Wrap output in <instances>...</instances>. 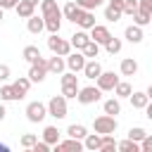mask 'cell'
<instances>
[{
    "instance_id": "1",
    "label": "cell",
    "mask_w": 152,
    "mask_h": 152,
    "mask_svg": "<svg viewBox=\"0 0 152 152\" xmlns=\"http://www.w3.org/2000/svg\"><path fill=\"white\" fill-rule=\"evenodd\" d=\"M45 107H48V116H52V119H57V121L69 114V107H66V97H64V95H52Z\"/></svg>"
},
{
    "instance_id": "2",
    "label": "cell",
    "mask_w": 152,
    "mask_h": 152,
    "mask_svg": "<svg viewBox=\"0 0 152 152\" xmlns=\"http://www.w3.org/2000/svg\"><path fill=\"white\" fill-rule=\"evenodd\" d=\"M62 76V95L66 97V100H76V93H78V76L74 74V71H62L59 74Z\"/></svg>"
},
{
    "instance_id": "3",
    "label": "cell",
    "mask_w": 152,
    "mask_h": 152,
    "mask_svg": "<svg viewBox=\"0 0 152 152\" xmlns=\"http://www.w3.org/2000/svg\"><path fill=\"white\" fill-rule=\"evenodd\" d=\"M116 128H119V124H116V116H112V114H100V116L93 121V131L100 133V135H104V133H116Z\"/></svg>"
},
{
    "instance_id": "4",
    "label": "cell",
    "mask_w": 152,
    "mask_h": 152,
    "mask_svg": "<svg viewBox=\"0 0 152 152\" xmlns=\"http://www.w3.org/2000/svg\"><path fill=\"white\" fill-rule=\"evenodd\" d=\"M28 81L31 83H40V81H45V76H48V59L40 55L36 62H31V69H28Z\"/></svg>"
},
{
    "instance_id": "5",
    "label": "cell",
    "mask_w": 152,
    "mask_h": 152,
    "mask_svg": "<svg viewBox=\"0 0 152 152\" xmlns=\"http://www.w3.org/2000/svg\"><path fill=\"white\" fill-rule=\"evenodd\" d=\"M76 100H78L81 104H95V102H100V100H102V90H100L97 86H86V88H78Z\"/></svg>"
},
{
    "instance_id": "6",
    "label": "cell",
    "mask_w": 152,
    "mask_h": 152,
    "mask_svg": "<svg viewBox=\"0 0 152 152\" xmlns=\"http://www.w3.org/2000/svg\"><path fill=\"white\" fill-rule=\"evenodd\" d=\"M48 48H50L52 55H62V57L71 52L69 40H66V38H59V33H50V38H48Z\"/></svg>"
},
{
    "instance_id": "7",
    "label": "cell",
    "mask_w": 152,
    "mask_h": 152,
    "mask_svg": "<svg viewBox=\"0 0 152 152\" xmlns=\"http://www.w3.org/2000/svg\"><path fill=\"white\" fill-rule=\"evenodd\" d=\"M24 114H26V119H28L31 124H40V121L48 116V107L36 100V102H28V104H26V112H24Z\"/></svg>"
},
{
    "instance_id": "8",
    "label": "cell",
    "mask_w": 152,
    "mask_h": 152,
    "mask_svg": "<svg viewBox=\"0 0 152 152\" xmlns=\"http://www.w3.org/2000/svg\"><path fill=\"white\" fill-rule=\"evenodd\" d=\"M71 24H76V26L83 28V31H88L90 26H95V14H93V10H81V7H78V12H76V17H74Z\"/></svg>"
},
{
    "instance_id": "9",
    "label": "cell",
    "mask_w": 152,
    "mask_h": 152,
    "mask_svg": "<svg viewBox=\"0 0 152 152\" xmlns=\"http://www.w3.org/2000/svg\"><path fill=\"white\" fill-rule=\"evenodd\" d=\"M64 64H66V69H69V71L78 74V71L83 69V64H86V57H83V52H81V50L69 52V55H64Z\"/></svg>"
},
{
    "instance_id": "10",
    "label": "cell",
    "mask_w": 152,
    "mask_h": 152,
    "mask_svg": "<svg viewBox=\"0 0 152 152\" xmlns=\"http://www.w3.org/2000/svg\"><path fill=\"white\" fill-rule=\"evenodd\" d=\"M95 81H97V88H100L102 93H109V90H114L119 76H116L114 71H100V76H97Z\"/></svg>"
},
{
    "instance_id": "11",
    "label": "cell",
    "mask_w": 152,
    "mask_h": 152,
    "mask_svg": "<svg viewBox=\"0 0 152 152\" xmlns=\"http://www.w3.org/2000/svg\"><path fill=\"white\" fill-rule=\"evenodd\" d=\"M88 31H90V33H88V36H90V40H95L97 45H104V43L109 40V36H112V33H109V28H107L104 24H95V26H90Z\"/></svg>"
},
{
    "instance_id": "12",
    "label": "cell",
    "mask_w": 152,
    "mask_h": 152,
    "mask_svg": "<svg viewBox=\"0 0 152 152\" xmlns=\"http://www.w3.org/2000/svg\"><path fill=\"white\" fill-rule=\"evenodd\" d=\"M128 100H131V107H133V109H145V107L150 104V95H147L145 90H131Z\"/></svg>"
},
{
    "instance_id": "13",
    "label": "cell",
    "mask_w": 152,
    "mask_h": 152,
    "mask_svg": "<svg viewBox=\"0 0 152 152\" xmlns=\"http://www.w3.org/2000/svg\"><path fill=\"white\" fill-rule=\"evenodd\" d=\"M124 38H126L128 43H133V45L142 43V38H145V33H142V26H138V24H131V26H126V31H124Z\"/></svg>"
},
{
    "instance_id": "14",
    "label": "cell",
    "mask_w": 152,
    "mask_h": 152,
    "mask_svg": "<svg viewBox=\"0 0 152 152\" xmlns=\"http://www.w3.org/2000/svg\"><path fill=\"white\" fill-rule=\"evenodd\" d=\"M83 76L86 78H90V81H95L97 76H100V71H102V64L97 62V59H86V64H83Z\"/></svg>"
},
{
    "instance_id": "15",
    "label": "cell",
    "mask_w": 152,
    "mask_h": 152,
    "mask_svg": "<svg viewBox=\"0 0 152 152\" xmlns=\"http://www.w3.org/2000/svg\"><path fill=\"white\" fill-rule=\"evenodd\" d=\"M52 147H55V152H62V150H71V152L76 150V152H81V150H83V142L76 140V138H66V140H62V142H55Z\"/></svg>"
},
{
    "instance_id": "16",
    "label": "cell",
    "mask_w": 152,
    "mask_h": 152,
    "mask_svg": "<svg viewBox=\"0 0 152 152\" xmlns=\"http://www.w3.org/2000/svg\"><path fill=\"white\" fill-rule=\"evenodd\" d=\"M64 69H66V64H64V57H62V55H52V57L48 59V74H57V76H59Z\"/></svg>"
},
{
    "instance_id": "17",
    "label": "cell",
    "mask_w": 152,
    "mask_h": 152,
    "mask_svg": "<svg viewBox=\"0 0 152 152\" xmlns=\"http://www.w3.org/2000/svg\"><path fill=\"white\" fill-rule=\"evenodd\" d=\"M43 24H45V28H48L50 33H59V28H62V12H59V14L43 17Z\"/></svg>"
},
{
    "instance_id": "18",
    "label": "cell",
    "mask_w": 152,
    "mask_h": 152,
    "mask_svg": "<svg viewBox=\"0 0 152 152\" xmlns=\"http://www.w3.org/2000/svg\"><path fill=\"white\" fill-rule=\"evenodd\" d=\"M119 71H121V76H135L138 74V62L133 57H126V59H121Z\"/></svg>"
},
{
    "instance_id": "19",
    "label": "cell",
    "mask_w": 152,
    "mask_h": 152,
    "mask_svg": "<svg viewBox=\"0 0 152 152\" xmlns=\"http://www.w3.org/2000/svg\"><path fill=\"white\" fill-rule=\"evenodd\" d=\"M14 12H17L21 19H28L31 14H36V5H31V2H26V0H19V2L14 5Z\"/></svg>"
},
{
    "instance_id": "20",
    "label": "cell",
    "mask_w": 152,
    "mask_h": 152,
    "mask_svg": "<svg viewBox=\"0 0 152 152\" xmlns=\"http://www.w3.org/2000/svg\"><path fill=\"white\" fill-rule=\"evenodd\" d=\"M26 28H28V33L38 36V33L45 28V24H43V17H38V14H31V17L26 19Z\"/></svg>"
},
{
    "instance_id": "21",
    "label": "cell",
    "mask_w": 152,
    "mask_h": 152,
    "mask_svg": "<svg viewBox=\"0 0 152 152\" xmlns=\"http://www.w3.org/2000/svg\"><path fill=\"white\" fill-rule=\"evenodd\" d=\"M88 40H90V36H88V33H86L83 28H78V31H76V33H74V36L69 38V45H71L74 50H81V48H83V45H86Z\"/></svg>"
},
{
    "instance_id": "22",
    "label": "cell",
    "mask_w": 152,
    "mask_h": 152,
    "mask_svg": "<svg viewBox=\"0 0 152 152\" xmlns=\"http://www.w3.org/2000/svg\"><path fill=\"white\" fill-rule=\"evenodd\" d=\"M38 5H40V17H50V14H59L62 12L57 0H40Z\"/></svg>"
},
{
    "instance_id": "23",
    "label": "cell",
    "mask_w": 152,
    "mask_h": 152,
    "mask_svg": "<svg viewBox=\"0 0 152 152\" xmlns=\"http://www.w3.org/2000/svg\"><path fill=\"white\" fill-rule=\"evenodd\" d=\"M59 135H62V133H59L57 126H45V128H43V140H45L50 147H52L55 142H59Z\"/></svg>"
},
{
    "instance_id": "24",
    "label": "cell",
    "mask_w": 152,
    "mask_h": 152,
    "mask_svg": "<svg viewBox=\"0 0 152 152\" xmlns=\"http://www.w3.org/2000/svg\"><path fill=\"white\" fill-rule=\"evenodd\" d=\"M114 150H116L114 133H104V135H100V150H97V152H114Z\"/></svg>"
},
{
    "instance_id": "25",
    "label": "cell",
    "mask_w": 152,
    "mask_h": 152,
    "mask_svg": "<svg viewBox=\"0 0 152 152\" xmlns=\"http://www.w3.org/2000/svg\"><path fill=\"white\" fill-rule=\"evenodd\" d=\"M12 86H14L17 95H19V100H21V97H26V93H28V88H31V81H28V76H19Z\"/></svg>"
},
{
    "instance_id": "26",
    "label": "cell",
    "mask_w": 152,
    "mask_h": 152,
    "mask_svg": "<svg viewBox=\"0 0 152 152\" xmlns=\"http://www.w3.org/2000/svg\"><path fill=\"white\" fill-rule=\"evenodd\" d=\"M102 109H104V114H112V116L121 114V102H119V97H109V100H104V102H102Z\"/></svg>"
},
{
    "instance_id": "27",
    "label": "cell",
    "mask_w": 152,
    "mask_h": 152,
    "mask_svg": "<svg viewBox=\"0 0 152 152\" xmlns=\"http://www.w3.org/2000/svg\"><path fill=\"white\" fill-rule=\"evenodd\" d=\"M131 17H133V24H138V26H142V28L152 21V14H150V12H145V10H140V7H138Z\"/></svg>"
},
{
    "instance_id": "28",
    "label": "cell",
    "mask_w": 152,
    "mask_h": 152,
    "mask_svg": "<svg viewBox=\"0 0 152 152\" xmlns=\"http://www.w3.org/2000/svg\"><path fill=\"white\" fill-rule=\"evenodd\" d=\"M121 17H124V14H121V7H119V5H107V7H104V19H107V21L116 24Z\"/></svg>"
},
{
    "instance_id": "29",
    "label": "cell",
    "mask_w": 152,
    "mask_h": 152,
    "mask_svg": "<svg viewBox=\"0 0 152 152\" xmlns=\"http://www.w3.org/2000/svg\"><path fill=\"white\" fill-rule=\"evenodd\" d=\"M81 52H83V57H86V59H95V57L100 55V45H97L95 40H88V43L81 48Z\"/></svg>"
},
{
    "instance_id": "30",
    "label": "cell",
    "mask_w": 152,
    "mask_h": 152,
    "mask_svg": "<svg viewBox=\"0 0 152 152\" xmlns=\"http://www.w3.org/2000/svg\"><path fill=\"white\" fill-rule=\"evenodd\" d=\"M131 90H133V86L128 83V81H116V86H114V97H128L131 95Z\"/></svg>"
},
{
    "instance_id": "31",
    "label": "cell",
    "mask_w": 152,
    "mask_h": 152,
    "mask_svg": "<svg viewBox=\"0 0 152 152\" xmlns=\"http://www.w3.org/2000/svg\"><path fill=\"white\" fill-rule=\"evenodd\" d=\"M86 133H88V128H86L83 124H71V126L66 128V135H69V138H76V140H83Z\"/></svg>"
},
{
    "instance_id": "32",
    "label": "cell",
    "mask_w": 152,
    "mask_h": 152,
    "mask_svg": "<svg viewBox=\"0 0 152 152\" xmlns=\"http://www.w3.org/2000/svg\"><path fill=\"white\" fill-rule=\"evenodd\" d=\"M81 142H83L86 150H93L95 152V150H100V133H86V138Z\"/></svg>"
},
{
    "instance_id": "33",
    "label": "cell",
    "mask_w": 152,
    "mask_h": 152,
    "mask_svg": "<svg viewBox=\"0 0 152 152\" xmlns=\"http://www.w3.org/2000/svg\"><path fill=\"white\" fill-rule=\"evenodd\" d=\"M121 48H124L121 38H114V36H109V40L104 43V50H107L109 55H119V52H121Z\"/></svg>"
},
{
    "instance_id": "34",
    "label": "cell",
    "mask_w": 152,
    "mask_h": 152,
    "mask_svg": "<svg viewBox=\"0 0 152 152\" xmlns=\"http://www.w3.org/2000/svg\"><path fill=\"white\" fill-rule=\"evenodd\" d=\"M21 57L31 64V62H36L38 57H40V50H38V45H26L24 48V52H21Z\"/></svg>"
},
{
    "instance_id": "35",
    "label": "cell",
    "mask_w": 152,
    "mask_h": 152,
    "mask_svg": "<svg viewBox=\"0 0 152 152\" xmlns=\"http://www.w3.org/2000/svg\"><path fill=\"white\" fill-rule=\"evenodd\" d=\"M0 100H2V102H12V100H19V95H17L14 86H2V88H0Z\"/></svg>"
},
{
    "instance_id": "36",
    "label": "cell",
    "mask_w": 152,
    "mask_h": 152,
    "mask_svg": "<svg viewBox=\"0 0 152 152\" xmlns=\"http://www.w3.org/2000/svg\"><path fill=\"white\" fill-rule=\"evenodd\" d=\"M116 150H121V152H140L138 142H135V140H131V138H126V140L116 142Z\"/></svg>"
},
{
    "instance_id": "37",
    "label": "cell",
    "mask_w": 152,
    "mask_h": 152,
    "mask_svg": "<svg viewBox=\"0 0 152 152\" xmlns=\"http://www.w3.org/2000/svg\"><path fill=\"white\" fill-rule=\"evenodd\" d=\"M76 12H78V5H76V2H66V5L62 7V19H69V21H74Z\"/></svg>"
},
{
    "instance_id": "38",
    "label": "cell",
    "mask_w": 152,
    "mask_h": 152,
    "mask_svg": "<svg viewBox=\"0 0 152 152\" xmlns=\"http://www.w3.org/2000/svg\"><path fill=\"white\" fill-rule=\"evenodd\" d=\"M135 10H138V0H124L121 2V14H128L131 17Z\"/></svg>"
},
{
    "instance_id": "39",
    "label": "cell",
    "mask_w": 152,
    "mask_h": 152,
    "mask_svg": "<svg viewBox=\"0 0 152 152\" xmlns=\"http://www.w3.org/2000/svg\"><path fill=\"white\" fill-rule=\"evenodd\" d=\"M36 140H38V135H36V133H24V135H21V140H19V145H21V147H26V150H31V145H33Z\"/></svg>"
},
{
    "instance_id": "40",
    "label": "cell",
    "mask_w": 152,
    "mask_h": 152,
    "mask_svg": "<svg viewBox=\"0 0 152 152\" xmlns=\"http://www.w3.org/2000/svg\"><path fill=\"white\" fill-rule=\"evenodd\" d=\"M145 133H147L145 128H140V126H135V128H131V131H128V138H131V140H135V142H140V140L145 138Z\"/></svg>"
},
{
    "instance_id": "41",
    "label": "cell",
    "mask_w": 152,
    "mask_h": 152,
    "mask_svg": "<svg viewBox=\"0 0 152 152\" xmlns=\"http://www.w3.org/2000/svg\"><path fill=\"white\" fill-rule=\"evenodd\" d=\"M138 7H140V10H145V12H150V14H152V0H138Z\"/></svg>"
},
{
    "instance_id": "42",
    "label": "cell",
    "mask_w": 152,
    "mask_h": 152,
    "mask_svg": "<svg viewBox=\"0 0 152 152\" xmlns=\"http://www.w3.org/2000/svg\"><path fill=\"white\" fill-rule=\"evenodd\" d=\"M10 74H12V71H10V66H7V64H0V81H7V78H10Z\"/></svg>"
},
{
    "instance_id": "43",
    "label": "cell",
    "mask_w": 152,
    "mask_h": 152,
    "mask_svg": "<svg viewBox=\"0 0 152 152\" xmlns=\"http://www.w3.org/2000/svg\"><path fill=\"white\" fill-rule=\"evenodd\" d=\"M17 2H19V0H0V7H2V10H14Z\"/></svg>"
},
{
    "instance_id": "44",
    "label": "cell",
    "mask_w": 152,
    "mask_h": 152,
    "mask_svg": "<svg viewBox=\"0 0 152 152\" xmlns=\"http://www.w3.org/2000/svg\"><path fill=\"white\" fill-rule=\"evenodd\" d=\"M7 116V109H5V104H2V100H0V121Z\"/></svg>"
},
{
    "instance_id": "45",
    "label": "cell",
    "mask_w": 152,
    "mask_h": 152,
    "mask_svg": "<svg viewBox=\"0 0 152 152\" xmlns=\"http://www.w3.org/2000/svg\"><path fill=\"white\" fill-rule=\"evenodd\" d=\"M107 2H109V5H119V7H121V2H124V0H107Z\"/></svg>"
},
{
    "instance_id": "46",
    "label": "cell",
    "mask_w": 152,
    "mask_h": 152,
    "mask_svg": "<svg viewBox=\"0 0 152 152\" xmlns=\"http://www.w3.org/2000/svg\"><path fill=\"white\" fill-rule=\"evenodd\" d=\"M0 152H7V145H2V142H0Z\"/></svg>"
},
{
    "instance_id": "47",
    "label": "cell",
    "mask_w": 152,
    "mask_h": 152,
    "mask_svg": "<svg viewBox=\"0 0 152 152\" xmlns=\"http://www.w3.org/2000/svg\"><path fill=\"white\" fill-rule=\"evenodd\" d=\"M26 2H31V5H36V7H38V2H40V0H26Z\"/></svg>"
},
{
    "instance_id": "48",
    "label": "cell",
    "mask_w": 152,
    "mask_h": 152,
    "mask_svg": "<svg viewBox=\"0 0 152 152\" xmlns=\"http://www.w3.org/2000/svg\"><path fill=\"white\" fill-rule=\"evenodd\" d=\"M2 19H5V10L0 7V21H2Z\"/></svg>"
}]
</instances>
